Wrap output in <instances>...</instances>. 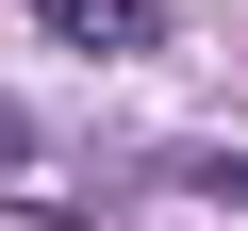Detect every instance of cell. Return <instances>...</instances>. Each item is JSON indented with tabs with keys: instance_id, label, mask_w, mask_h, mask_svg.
I'll return each mask as SVG.
<instances>
[{
	"instance_id": "cell-1",
	"label": "cell",
	"mask_w": 248,
	"mask_h": 231,
	"mask_svg": "<svg viewBox=\"0 0 248 231\" xmlns=\"http://www.w3.org/2000/svg\"><path fill=\"white\" fill-rule=\"evenodd\" d=\"M33 17H50L66 50H149V33H166V0H33Z\"/></svg>"
},
{
	"instance_id": "cell-2",
	"label": "cell",
	"mask_w": 248,
	"mask_h": 231,
	"mask_svg": "<svg viewBox=\"0 0 248 231\" xmlns=\"http://www.w3.org/2000/svg\"><path fill=\"white\" fill-rule=\"evenodd\" d=\"M0 165H33V132H17V99H0Z\"/></svg>"
}]
</instances>
